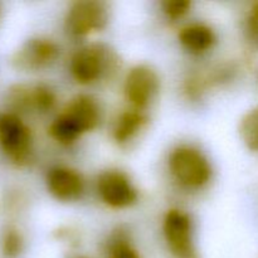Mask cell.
<instances>
[{
    "label": "cell",
    "instance_id": "cell-13",
    "mask_svg": "<svg viewBox=\"0 0 258 258\" xmlns=\"http://www.w3.org/2000/svg\"><path fill=\"white\" fill-rule=\"evenodd\" d=\"M239 135L247 149L258 153V107L244 113L239 123Z\"/></svg>",
    "mask_w": 258,
    "mask_h": 258
},
{
    "label": "cell",
    "instance_id": "cell-5",
    "mask_svg": "<svg viewBox=\"0 0 258 258\" xmlns=\"http://www.w3.org/2000/svg\"><path fill=\"white\" fill-rule=\"evenodd\" d=\"M107 23V5L95 0L73 3L66 15V29L73 37H86L102 30Z\"/></svg>",
    "mask_w": 258,
    "mask_h": 258
},
{
    "label": "cell",
    "instance_id": "cell-7",
    "mask_svg": "<svg viewBox=\"0 0 258 258\" xmlns=\"http://www.w3.org/2000/svg\"><path fill=\"white\" fill-rule=\"evenodd\" d=\"M0 145L17 164H25L32 154V136L15 113L0 116Z\"/></svg>",
    "mask_w": 258,
    "mask_h": 258
},
{
    "label": "cell",
    "instance_id": "cell-17",
    "mask_svg": "<svg viewBox=\"0 0 258 258\" xmlns=\"http://www.w3.org/2000/svg\"><path fill=\"white\" fill-rule=\"evenodd\" d=\"M22 237L17 231H9L4 238V252L7 256L15 257L22 249Z\"/></svg>",
    "mask_w": 258,
    "mask_h": 258
},
{
    "label": "cell",
    "instance_id": "cell-2",
    "mask_svg": "<svg viewBox=\"0 0 258 258\" xmlns=\"http://www.w3.org/2000/svg\"><path fill=\"white\" fill-rule=\"evenodd\" d=\"M117 54L102 43L85 45L73 53L70 62L72 77L80 85H92L116 72Z\"/></svg>",
    "mask_w": 258,
    "mask_h": 258
},
{
    "label": "cell",
    "instance_id": "cell-6",
    "mask_svg": "<svg viewBox=\"0 0 258 258\" xmlns=\"http://www.w3.org/2000/svg\"><path fill=\"white\" fill-rule=\"evenodd\" d=\"M160 88V78L155 70L146 64H138L131 68L123 82V93L135 110H145Z\"/></svg>",
    "mask_w": 258,
    "mask_h": 258
},
{
    "label": "cell",
    "instance_id": "cell-16",
    "mask_svg": "<svg viewBox=\"0 0 258 258\" xmlns=\"http://www.w3.org/2000/svg\"><path fill=\"white\" fill-rule=\"evenodd\" d=\"M164 14L168 19H181L190 10L191 3L189 0H166L161 4Z\"/></svg>",
    "mask_w": 258,
    "mask_h": 258
},
{
    "label": "cell",
    "instance_id": "cell-10",
    "mask_svg": "<svg viewBox=\"0 0 258 258\" xmlns=\"http://www.w3.org/2000/svg\"><path fill=\"white\" fill-rule=\"evenodd\" d=\"M48 191L60 202H75L85 191V179L77 170L68 166H54L47 174Z\"/></svg>",
    "mask_w": 258,
    "mask_h": 258
},
{
    "label": "cell",
    "instance_id": "cell-12",
    "mask_svg": "<svg viewBox=\"0 0 258 258\" xmlns=\"http://www.w3.org/2000/svg\"><path fill=\"white\" fill-rule=\"evenodd\" d=\"M148 117L140 110H126L118 115L112 130V138L117 144H127L145 127Z\"/></svg>",
    "mask_w": 258,
    "mask_h": 258
},
{
    "label": "cell",
    "instance_id": "cell-11",
    "mask_svg": "<svg viewBox=\"0 0 258 258\" xmlns=\"http://www.w3.org/2000/svg\"><path fill=\"white\" fill-rule=\"evenodd\" d=\"M179 42L191 54H203L212 49L217 37L214 30L203 23H193L179 32Z\"/></svg>",
    "mask_w": 258,
    "mask_h": 258
},
{
    "label": "cell",
    "instance_id": "cell-1",
    "mask_svg": "<svg viewBox=\"0 0 258 258\" xmlns=\"http://www.w3.org/2000/svg\"><path fill=\"white\" fill-rule=\"evenodd\" d=\"M101 122V108L90 95L73 97L63 112L50 123L49 135L62 145H72L83 134L95 130Z\"/></svg>",
    "mask_w": 258,
    "mask_h": 258
},
{
    "label": "cell",
    "instance_id": "cell-18",
    "mask_svg": "<svg viewBox=\"0 0 258 258\" xmlns=\"http://www.w3.org/2000/svg\"><path fill=\"white\" fill-rule=\"evenodd\" d=\"M246 29L248 39L251 40L254 47L258 48V3L253 4L252 9L249 10Z\"/></svg>",
    "mask_w": 258,
    "mask_h": 258
},
{
    "label": "cell",
    "instance_id": "cell-3",
    "mask_svg": "<svg viewBox=\"0 0 258 258\" xmlns=\"http://www.w3.org/2000/svg\"><path fill=\"white\" fill-rule=\"evenodd\" d=\"M169 170L180 185L201 189L212 178V166L207 156L191 146H179L169 156Z\"/></svg>",
    "mask_w": 258,
    "mask_h": 258
},
{
    "label": "cell",
    "instance_id": "cell-8",
    "mask_svg": "<svg viewBox=\"0 0 258 258\" xmlns=\"http://www.w3.org/2000/svg\"><path fill=\"white\" fill-rule=\"evenodd\" d=\"M101 201L113 209H123L138 202L139 194L125 173L120 170L103 171L97 179Z\"/></svg>",
    "mask_w": 258,
    "mask_h": 258
},
{
    "label": "cell",
    "instance_id": "cell-15",
    "mask_svg": "<svg viewBox=\"0 0 258 258\" xmlns=\"http://www.w3.org/2000/svg\"><path fill=\"white\" fill-rule=\"evenodd\" d=\"M55 93L49 86L37 85L32 87V105L33 111L37 112H48L55 105Z\"/></svg>",
    "mask_w": 258,
    "mask_h": 258
},
{
    "label": "cell",
    "instance_id": "cell-14",
    "mask_svg": "<svg viewBox=\"0 0 258 258\" xmlns=\"http://www.w3.org/2000/svg\"><path fill=\"white\" fill-rule=\"evenodd\" d=\"M108 258H141L138 249L123 233L113 234L107 244Z\"/></svg>",
    "mask_w": 258,
    "mask_h": 258
},
{
    "label": "cell",
    "instance_id": "cell-4",
    "mask_svg": "<svg viewBox=\"0 0 258 258\" xmlns=\"http://www.w3.org/2000/svg\"><path fill=\"white\" fill-rule=\"evenodd\" d=\"M163 232L166 246L174 258H198L193 239V224L188 213L170 209L164 217Z\"/></svg>",
    "mask_w": 258,
    "mask_h": 258
},
{
    "label": "cell",
    "instance_id": "cell-9",
    "mask_svg": "<svg viewBox=\"0 0 258 258\" xmlns=\"http://www.w3.org/2000/svg\"><path fill=\"white\" fill-rule=\"evenodd\" d=\"M59 54V47L52 39L34 38L22 45L14 54L13 62L19 70L34 72L49 68L57 62Z\"/></svg>",
    "mask_w": 258,
    "mask_h": 258
}]
</instances>
